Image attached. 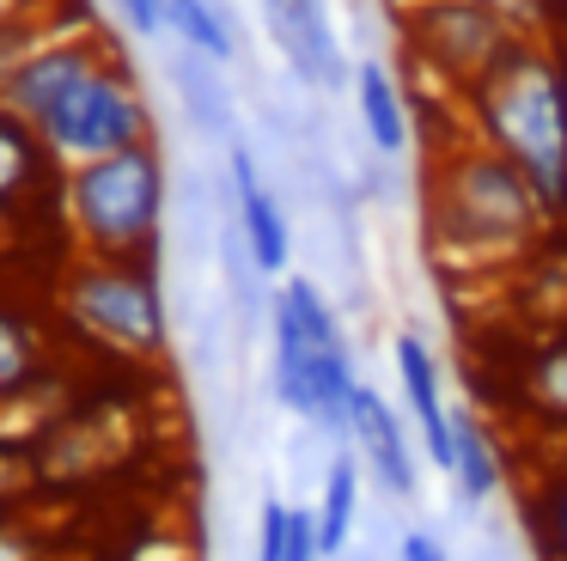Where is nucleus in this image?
I'll return each mask as SVG.
<instances>
[{
    "label": "nucleus",
    "instance_id": "nucleus-1",
    "mask_svg": "<svg viewBox=\"0 0 567 561\" xmlns=\"http://www.w3.org/2000/svg\"><path fill=\"white\" fill-rule=\"evenodd\" d=\"M549 207L494 146H445L427 183V238L445 268H506L549 226Z\"/></svg>",
    "mask_w": 567,
    "mask_h": 561
},
{
    "label": "nucleus",
    "instance_id": "nucleus-2",
    "mask_svg": "<svg viewBox=\"0 0 567 561\" xmlns=\"http://www.w3.org/2000/svg\"><path fill=\"white\" fill-rule=\"evenodd\" d=\"M476 141L494 146L506 165L530 177L549 214H561L567 190V92H561V61L549 37H518L488 73L464 92Z\"/></svg>",
    "mask_w": 567,
    "mask_h": 561
},
{
    "label": "nucleus",
    "instance_id": "nucleus-3",
    "mask_svg": "<svg viewBox=\"0 0 567 561\" xmlns=\"http://www.w3.org/2000/svg\"><path fill=\"white\" fill-rule=\"evenodd\" d=\"M165 207H172V171H165L159 141H141L128 153L74 165L55 183V214H62L80 256L159 263Z\"/></svg>",
    "mask_w": 567,
    "mask_h": 561
},
{
    "label": "nucleus",
    "instance_id": "nucleus-4",
    "mask_svg": "<svg viewBox=\"0 0 567 561\" xmlns=\"http://www.w3.org/2000/svg\"><path fill=\"white\" fill-rule=\"evenodd\" d=\"M55 317L92 354L128 366H153L172 348V305H165L159 263H123V256H68L55 280Z\"/></svg>",
    "mask_w": 567,
    "mask_h": 561
},
{
    "label": "nucleus",
    "instance_id": "nucleus-5",
    "mask_svg": "<svg viewBox=\"0 0 567 561\" xmlns=\"http://www.w3.org/2000/svg\"><path fill=\"white\" fill-rule=\"evenodd\" d=\"M38 141L50 146V159L62 171L153 141V104H147V85H141L135 61H128L123 49H111V55L38 122Z\"/></svg>",
    "mask_w": 567,
    "mask_h": 561
},
{
    "label": "nucleus",
    "instance_id": "nucleus-6",
    "mask_svg": "<svg viewBox=\"0 0 567 561\" xmlns=\"http://www.w3.org/2000/svg\"><path fill=\"white\" fill-rule=\"evenodd\" d=\"M396 31H403L409 61L427 80L452 85L457 98L525 37L482 0H396Z\"/></svg>",
    "mask_w": 567,
    "mask_h": 561
},
{
    "label": "nucleus",
    "instance_id": "nucleus-7",
    "mask_svg": "<svg viewBox=\"0 0 567 561\" xmlns=\"http://www.w3.org/2000/svg\"><path fill=\"white\" fill-rule=\"evenodd\" d=\"M281 299L293 305L299 329H306V341H311V378H318V427L342 439V434H348V402H354V385H360V378H354V354H348V336H342V324H336L330 299L318 293V280L293 275V280L281 287Z\"/></svg>",
    "mask_w": 567,
    "mask_h": 561
},
{
    "label": "nucleus",
    "instance_id": "nucleus-8",
    "mask_svg": "<svg viewBox=\"0 0 567 561\" xmlns=\"http://www.w3.org/2000/svg\"><path fill=\"white\" fill-rule=\"evenodd\" d=\"M111 49H123L111 37V24H92V31H74V37H55V43H43L38 55L25 61V68L7 80V92H0V104L13 110L19 122H31L38 129L43 116H50L55 104H62L68 92H74L80 80H86L92 68H99Z\"/></svg>",
    "mask_w": 567,
    "mask_h": 561
},
{
    "label": "nucleus",
    "instance_id": "nucleus-9",
    "mask_svg": "<svg viewBox=\"0 0 567 561\" xmlns=\"http://www.w3.org/2000/svg\"><path fill=\"white\" fill-rule=\"evenodd\" d=\"M262 24H269L275 49H281V61L293 68L299 85L342 92L354 80L342 37H336V19H330V0H262Z\"/></svg>",
    "mask_w": 567,
    "mask_h": 561
},
{
    "label": "nucleus",
    "instance_id": "nucleus-10",
    "mask_svg": "<svg viewBox=\"0 0 567 561\" xmlns=\"http://www.w3.org/2000/svg\"><path fill=\"white\" fill-rule=\"evenodd\" d=\"M226 177H233V220H238V232H245L250 263L262 268V280L287 275V263H293V232H287L281 202H275V190L262 183L257 153H250L245 141L226 146Z\"/></svg>",
    "mask_w": 567,
    "mask_h": 561
},
{
    "label": "nucleus",
    "instance_id": "nucleus-11",
    "mask_svg": "<svg viewBox=\"0 0 567 561\" xmlns=\"http://www.w3.org/2000/svg\"><path fill=\"white\" fill-rule=\"evenodd\" d=\"M55 183H62V165L38 141V129L0 104V214L13 220V214H31L43 202L55 207Z\"/></svg>",
    "mask_w": 567,
    "mask_h": 561
},
{
    "label": "nucleus",
    "instance_id": "nucleus-12",
    "mask_svg": "<svg viewBox=\"0 0 567 561\" xmlns=\"http://www.w3.org/2000/svg\"><path fill=\"white\" fill-rule=\"evenodd\" d=\"M348 434L360 439L367 470L384 482V494H396V500L415 494V451H409V434H403V421H396V409L372 385H354V402H348Z\"/></svg>",
    "mask_w": 567,
    "mask_h": 561
},
{
    "label": "nucleus",
    "instance_id": "nucleus-13",
    "mask_svg": "<svg viewBox=\"0 0 567 561\" xmlns=\"http://www.w3.org/2000/svg\"><path fill=\"white\" fill-rule=\"evenodd\" d=\"M396 378H403V402L421 427V446H427L433 470L452 476V409H445V397H440V366H433L427 341H421L415 329L396 336Z\"/></svg>",
    "mask_w": 567,
    "mask_h": 561
},
{
    "label": "nucleus",
    "instance_id": "nucleus-14",
    "mask_svg": "<svg viewBox=\"0 0 567 561\" xmlns=\"http://www.w3.org/2000/svg\"><path fill=\"white\" fill-rule=\"evenodd\" d=\"M165 68H172V85H177V98H184L189 129H202L208 141L233 146L238 141V104H233V92H226V80H220V61H208L189 43H177Z\"/></svg>",
    "mask_w": 567,
    "mask_h": 561
},
{
    "label": "nucleus",
    "instance_id": "nucleus-15",
    "mask_svg": "<svg viewBox=\"0 0 567 561\" xmlns=\"http://www.w3.org/2000/svg\"><path fill=\"white\" fill-rule=\"evenodd\" d=\"M92 24H104V12L92 7V0H50L43 12L0 19V92H7V80H13V73L25 68V61L38 55L43 43H55V37H74V31H92Z\"/></svg>",
    "mask_w": 567,
    "mask_h": 561
},
{
    "label": "nucleus",
    "instance_id": "nucleus-16",
    "mask_svg": "<svg viewBox=\"0 0 567 561\" xmlns=\"http://www.w3.org/2000/svg\"><path fill=\"white\" fill-rule=\"evenodd\" d=\"M269 348H275V397L281 409H293L299 421L318 427V378H311V341L299 329L293 305L275 293L269 299Z\"/></svg>",
    "mask_w": 567,
    "mask_h": 561
},
{
    "label": "nucleus",
    "instance_id": "nucleus-17",
    "mask_svg": "<svg viewBox=\"0 0 567 561\" xmlns=\"http://www.w3.org/2000/svg\"><path fill=\"white\" fill-rule=\"evenodd\" d=\"M354 110H360V129H367V141H372V153H384V159H403L409 153V104H403V92H396V80H391V68L384 61H354Z\"/></svg>",
    "mask_w": 567,
    "mask_h": 561
},
{
    "label": "nucleus",
    "instance_id": "nucleus-18",
    "mask_svg": "<svg viewBox=\"0 0 567 561\" xmlns=\"http://www.w3.org/2000/svg\"><path fill=\"white\" fill-rule=\"evenodd\" d=\"M50 366H62L50 329H43L31 312H19V305L0 299V397L25 390L31 378H43Z\"/></svg>",
    "mask_w": 567,
    "mask_h": 561
},
{
    "label": "nucleus",
    "instance_id": "nucleus-19",
    "mask_svg": "<svg viewBox=\"0 0 567 561\" xmlns=\"http://www.w3.org/2000/svg\"><path fill=\"white\" fill-rule=\"evenodd\" d=\"M452 482L464 507H482V500L501 488V463H494V446L482 434V421L470 409H452Z\"/></svg>",
    "mask_w": 567,
    "mask_h": 561
},
{
    "label": "nucleus",
    "instance_id": "nucleus-20",
    "mask_svg": "<svg viewBox=\"0 0 567 561\" xmlns=\"http://www.w3.org/2000/svg\"><path fill=\"white\" fill-rule=\"evenodd\" d=\"M165 31H172L177 43H189L196 55L220 61V68L238 55L233 12H226V7H214V0H165Z\"/></svg>",
    "mask_w": 567,
    "mask_h": 561
},
{
    "label": "nucleus",
    "instance_id": "nucleus-21",
    "mask_svg": "<svg viewBox=\"0 0 567 561\" xmlns=\"http://www.w3.org/2000/svg\"><path fill=\"white\" fill-rule=\"evenodd\" d=\"M354 507H360V470L348 451H336L323 470V507H318V555H342L348 531H354Z\"/></svg>",
    "mask_w": 567,
    "mask_h": 561
},
{
    "label": "nucleus",
    "instance_id": "nucleus-22",
    "mask_svg": "<svg viewBox=\"0 0 567 561\" xmlns=\"http://www.w3.org/2000/svg\"><path fill=\"white\" fill-rule=\"evenodd\" d=\"M525 397L537 402L549 421H567V341H549V348L530 360L525 373Z\"/></svg>",
    "mask_w": 567,
    "mask_h": 561
},
{
    "label": "nucleus",
    "instance_id": "nucleus-23",
    "mask_svg": "<svg viewBox=\"0 0 567 561\" xmlns=\"http://www.w3.org/2000/svg\"><path fill=\"white\" fill-rule=\"evenodd\" d=\"M38 494V470H31V451H7L0 446V512H13L19 500Z\"/></svg>",
    "mask_w": 567,
    "mask_h": 561
},
{
    "label": "nucleus",
    "instance_id": "nucleus-24",
    "mask_svg": "<svg viewBox=\"0 0 567 561\" xmlns=\"http://www.w3.org/2000/svg\"><path fill=\"white\" fill-rule=\"evenodd\" d=\"M287 524H293V507L269 494L257 512V561H287Z\"/></svg>",
    "mask_w": 567,
    "mask_h": 561
},
{
    "label": "nucleus",
    "instance_id": "nucleus-25",
    "mask_svg": "<svg viewBox=\"0 0 567 561\" xmlns=\"http://www.w3.org/2000/svg\"><path fill=\"white\" fill-rule=\"evenodd\" d=\"M0 561H50V537L31 531L13 512H0Z\"/></svg>",
    "mask_w": 567,
    "mask_h": 561
},
{
    "label": "nucleus",
    "instance_id": "nucleus-26",
    "mask_svg": "<svg viewBox=\"0 0 567 561\" xmlns=\"http://www.w3.org/2000/svg\"><path fill=\"white\" fill-rule=\"evenodd\" d=\"M537 524H543V543L555 549V555L567 561V476L549 488V494L537 500Z\"/></svg>",
    "mask_w": 567,
    "mask_h": 561
},
{
    "label": "nucleus",
    "instance_id": "nucleus-27",
    "mask_svg": "<svg viewBox=\"0 0 567 561\" xmlns=\"http://www.w3.org/2000/svg\"><path fill=\"white\" fill-rule=\"evenodd\" d=\"M482 7H494L513 31L525 37H549V19H543V0H482Z\"/></svg>",
    "mask_w": 567,
    "mask_h": 561
},
{
    "label": "nucleus",
    "instance_id": "nucleus-28",
    "mask_svg": "<svg viewBox=\"0 0 567 561\" xmlns=\"http://www.w3.org/2000/svg\"><path fill=\"white\" fill-rule=\"evenodd\" d=\"M287 561H318V512H299L287 524Z\"/></svg>",
    "mask_w": 567,
    "mask_h": 561
},
{
    "label": "nucleus",
    "instance_id": "nucleus-29",
    "mask_svg": "<svg viewBox=\"0 0 567 561\" xmlns=\"http://www.w3.org/2000/svg\"><path fill=\"white\" fill-rule=\"evenodd\" d=\"M116 12L128 19L135 37H159L165 31V0H116Z\"/></svg>",
    "mask_w": 567,
    "mask_h": 561
},
{
    "label": "nucleus",
    "instance_id": "nucleus-30",
    "mask_svg": "<svg viewBox=\"0 0 567 561\" xmlns=\"http://www.w3.org/2000/svg\"><path fill=\"white\" fill-rule=\"evenodd\" d=\"M403 561H445V549L433 543L427 531H409V537H403Z\"/></svg>",
    "mask_w": 567,
    "mask_h": 561
},
{
    "label": "nucleus",
    "instance_id": "nucleus-31",
    "mask_svg": "<svg viewBox=\"0 0 567 561\" xmlns=\"http://www.w3.org/2000/svg\"><path fill=\"white\" fill-rule=\"evenodd\" d=\"M543 19H549V37H567V0H543Z\"/></svg>",
    "mask_w": 567,
    "mask_h": 561
},
{
    "label": "nucleus",
    "instance_id": "nucleus-32",
    "mask_svg": "<svg viewBox=\"0 0 567 561\" xmlns=\"http://www.w3.org/2000/svg\"><path fill=\"white\" fill-rule=\"evenodd\" d=\"M50 0H0V19H25V12H43Z\"/></svg>",
    "mask_w": 567,
    "mask_h": 561
},
{
    "label": "nucleus",
    "instance_id": "nucleus-33",
    "mask_svg": "<svg viewBox=\"0 0 567 561\" xmlns=\"http://www.w3.org/2000/svg\"><path fill=\"white\" fill-rule=\"evenodd\" d=\"M555 43V61H561V92H567V37H549Z\"/></svg>",
    "mask_w": 567,
    "mask_h": 561
},
{
    "label": "nucleus",
    "instance_id": "nucleus-34",
    "mask_svg": "<svg viewBox=\"0 0 567 561\" xmlns=\"http://www.w3.org/2000/svg\"><path fill=\"white\" fill-rule=\"evenodd\" d=\"M561 220H567V190H561Z\"/></svg>",
    "mask_w": 567,
    "mask_h": 561
},
{
    "label": "nucleus",
    "instance_id": "nucleus-35",
    "mask_svg": "<svg viewBox=\"0 0 567 561\" xmlns=\"http://www.w3.org/2000/svg\"><path fill=\"white\" fill-rule=\"evenodd\" d=\"M214 7H226V12H233V0H214Z\"/></svg>",
    "mask_w": 567,
    "mask_h": 561
},
{
    "label": "nucleus",
    "instance_id": "nucleus-36",
    "mask_svg": "<svg viewBox=\"0 0 567 561\" xmlns=\"http://www.w3.org/2000/svg\"><path fill=\"white\" fill-rule=\"evenodd\" d=\"M128 561H147V555H128Z\"/></svg>",
    "mask_w": 567,
    "mask_h": 561
}]
</instances>
